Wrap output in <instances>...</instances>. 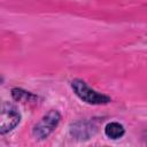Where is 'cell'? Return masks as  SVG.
Segmentation results:
<instances>
[{"instance_id":"obj_1","label":"cell","mask_w":147,"mask_h":147,"mask_svg":"<svg viewBox=\"0 0 147 147\" xmlns=\"http://www.w3.org/2000/svg\"><path fill=\"white\" fill-rule=\"evenodd\" d=\"M71 88L82 101L88 105H106L111 101L110 96L91 88L83 79H74L71 82Z\"/></svg>"},{"instance_id":"obj_2","label":"cell","mask_w":147,"mask_h":147,"mask_svg":"<svg viewBox=\"0 0 147 147\" xmlns=\"http://www.w3.org/2000/svg\"><path fill=\"white\" fill-rule=\"evenodd\" d=\"M61 121V115L57 110L52 109L47 114H45L41 119L33 126L32 129V134L36 139L38 140H44L46 139L59 125Z\"/></svg>"},{"instance_id":"obj_3","label":"cell","mask_w":147,"mask_h":147,"mask_svg":"<svg viewBox=\"0 0 147 147\" xmlns=\"http://www.w3.org/2000/svg\"><path fill=\"white\" fill-rule=\"evenodd\" d=\"M21 122V114L16 106L8 101L1 103L0 110V133L6 134L14 130Z\"/></svg>"},{"instance_id":"obj_4","label":"cell","mask_w":147,"mask_h":147,"mask_svg":"<svg viewBox=\"0 0 147 147\" xmlns=\"http://www.w3.org/2000/svg\"><path fill=\"white\" fill-rule=\"evenodd\" d=\"M98 131V125L94 121L91 119H82L78 122H75L70 125L69 132L71 137H74L77 140H88L92 138Z\"/></svg>"},{"instance_id":"obj_5","label":"cell","mask_w":147,"mask_h":147,"mask_svg":"<svg viewBox=\"0 0 147 147\" xmlns=\"http://www.w3.org/2000/svg\"><path fill=\"white\" fill-rule=\"evenodd\" d=\"M125 129L124 126L118 122H110L105 126V134L113 140L119 139L124 136Z\"/></svg>"},{"instance_id":"obj_6","label":"cell","mask_w":147,"mask_h":147,"mask_svg":"<svg viewBox=\"0 0 147 147\" xmlns=\"http://www.w3.org/2000/svg\"><path fill=\"white\" fill-rule=\"evenodd\" d=\"M11 95H13L14 100H16L18 102H23V103H28V102L37 100L36 95H33L32 93L26 92L22 88H13L11 90Z\"/></svg>"}]
</instances>
